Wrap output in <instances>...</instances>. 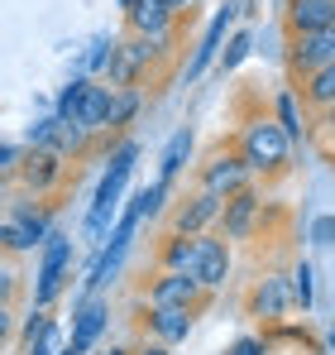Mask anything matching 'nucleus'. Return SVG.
Wrapping results in <instances>:
<instances>
[{
    "instance_id": "f257e3e1",
    "label": "nucleus",
    "mask_w": 335,
    "mask_h": 355,
    "mask_svg": "<svg viewBox=\"0 0 335 355\" xmlns=\"http://www.w3.org/2000/svg\"><path fill=\"white\" fill-rule=\"evenodd\" d=\"M287 135H282L273 120H254V125H244V139H239V159H244V168L249 173H273L287 164Z\"/></svg>"
},
{
    "instance_id": "f03ea898",
    "label": "nucleus",
    "mask_w": 335,
    "mask_h": 355,
    "mask_svg": "<svg viewBox=\"0 0 335 355\" xmlns=\"http://www.w3.org/2000/svg\"><path fill=\"white\" fill-rule=\"evenodd\" d=\"M134 159H139V149H134V144H120V154L111 159V168H106L101 187H96L91 216H87V231H91V236H101V231H106V221L115 216V207H120V192H125L129 173H134Z\"/></svg>"
},
{
    "instance_id": "7ed1b4c3",
    "label": "nucleus",
    "mask_w": 335,
    "mask_h": 355,
    "mask_svg": "<svg viewBox=\"0 0 335 355\" xmlns=\"http://www.w3.org/2000/svg\"><path fill=\"white\" fill-rule=\"evenodd\" d=\"M259 211H264V197L254 192V187H239V192H230L221 197V226H225V245L230 240H244L254 226H259Z\"/></svg>"
},
{
    "instance_id": "20e7f679",
    "label": "nucleus",
    "mask_w": 335,
    "mask_h": 355,
    "mask_svg": "<svg viewBox=\"0 0 335 355\" xmlns=\"http://www.w3.org/2000/svg\"><path fill=\"white\" fill-rule=\"evenodd\" d=\"M197 288H221L230 279V245L221 236H197V264H192Z\"/></svg>"
},
{
    "instance_id": "39448f33",
    "label": "nucleus",
    "mask_w": 335,
    "mask_h": 355,
    "mask_svg": "<svg viewBox=\"0 0 335 355\" xmlns=\"http://www.w3.org/2000/svg\"><path fill=\"white\" fill-rule=\"evenodd\" d=\"M111 96H115L111 82H82L77 106H72V120H67V125H77L82 135L101 130V125H106V116H111Z\"/></svg>"
},
{
    "instance_id": "423d86ee",
    "label": "nucleus",
    "mask_w": 335,
    "mask_h": 355,
    "mask_svg": "<svg viewBox=\"0 0 335 355\" xmlns=\"http://www.w3.org/2000/svg\"><path fill=\"white\" fill-rule=\"evenodd\" d=\"M106 322H111V307H106L101 297L82 302V312H77V322H72V336H67L62 355H91V346H96L101 331H106Z\"/></svg>"
},
{
    "instance_id": "0eeeda50",
    "label": "nucleus",
    "mask_w": 335,
    "mask_h": 355,
    "mask_svg": "<svg viewBox=\"0 0 335 355\" xmlns=\"http://www.w3.org/2000/svg\"><path fill=\"white\" fill-rule=\"evenodd\" d=\"M44 245H48V250H44V269H39V288H34L39 307H48V302L62 293V279H67V259H72V245H67V236H48Z\"/></svg>"
},
{
    "instance_id": "6e6552de",
    "label": "nucleus",
    "mask_w": 335,
    "mask_h": 355,
    "mask_svg": "<svg viewBox=\"0 0 335 355\" xmlns=\"http://www.w3.org/2000/svg\"><path fill=\"white\" fill-rule=\"evenodd\" d=\"M239 187H249V168H244L239 154H216V159L201 168V192L230 197V192H239Z\"/></svg>"
},
{
    "instance_id": "1a4fd4ad",
    "label": "nucleus",
    "mask_w": 335,
    "mask_h": 355,
    "mask_svg": "<svg viewBox=\"0 0 335 355\" xmlns=\"http://www.w3.org/2000/svg\"><path fill=\"white\" fill-rule=\"evenodd\" d=\"M125 10H129V24H134L139 39H154V44H163V39H168V29H172V10H168L163 0H125Z\"/></svg>"
},
{
    "instance_id": "9d476101",
    "label": "nucleus",
    "mask_w": 335,
    "mask_h": 355,
    "mask_svg": "<svg viewBox=\"0 0 335 355\" xmlns=\"http://www.w3.org/2000/svg\"><path fill=\"white\" fill-rule=\"evenodd\" d=\"M197 297H201V288H197L192 274H172L168 269L149 288V307H197Z\"/></svg>"
},
{
    "instance_id": "9b49d317",
    "label": "nucleus",
    "mask_w": 335,
    "mask_h": 355,
    "mask_svg": "<svg viewBox=\"0 0 335 355\" xmlns=\"http://www.w3.org/2000/svg\"><path fill=\"white\" fill-rule=\"evenodd\" d=\"M216 216H221V197H216V192H197V197L177 211L172 226H177V236H206V226H211Z\"/></svg>"
},
{
    "instance_id": "f8f14e48",
    "label": "nucleus",
    "mask_w": 335,
    "mask_h": 355,
    "mask_svg": "<svg viewBox=\"0 0 335 355\" xmlns=\"http://www.w3.org/2000/svg\"><path fill=\"white\" fill-rule=\"evenodd\" d=\"M331 58H335V34L331 29H321V34H297L292 62H297L302 72H321V67H331Z\"/></svg>"
},
{
    "instance_id": "ddd939ff",
    "label": "nucleus",
    "mask_w": 335,
    "mask_h": 355,
    "mask_svg": "<svg viewBox=\"0 0 335 355\" xmlns=\"http://www.w3.org/2000/svg\"><path fill=\"white\" fill-rule=\"evenodd\" d=\"M249 307H254V317L278 322L282 312L292 307V302H287V279H282V274H264L259 288H254V297H249Z\"/></svg>"
},
{
    "instance_id": "4468645a",
    "label": "nucleus",
    "mask_w": 335,
    "mask_h": 355,
    "mask_svg": "<svg viewBox=\"0 0 335 355\" xmlns=\"http://www.w3.org/2000/svg\"><path fill=\"white\" fill-rule=\"evenodd\" d=\"M149 327H154L159 346L187 341V331H192V307H149Z\"/></svg>"
},
{
    "instance_id": "2eb2a0df",
    "label": "nucleus",
    "mask_w": 335,
    "mask_h": 355,
    "mask_svg": "<svg viewBox=\"0 0 335 355\" xmlns=\"http://www.w3.org/2000/svg\"><path fill=\"white\" fill-rule=\"evenodd\" d=\"M48 236L53 231H48L44 216H19V221H5L0 226V245H10V250H34V245H44Z\"/></svg>"
},
{
    "instance_id": "dca6fc26",
    "label": "nucleus",
    "mask_w": 335,
    "mask_h": 355,
    "mask_svg": "<svg viewBox=\"0 0 335 355\" xmlns=\"http://www.w3.org/2000/svg\"><path fill=\"white\" fill-rule=\"evenodd\" d=\"M335 24V0H292V29L297 34H321Z\"/></svg>"
},
{
    "instance_id": "f3484780",
    "label": "nucleus",
    "mask_w": 335,
    "mask_h": 355,
    "mask_svg": "<svg viewBox=\"0 0 335 355\" xmlns=\"http://www.w3.org/2000/svg\"><path fill=\"white\" fill-rule=\"evenodd\" d=\"M235 15H239V5H225L221 15L211 19V29H206V39H201V49H197V58L187 62V77H201V72H206V62H211V53L221 49V39H225V29L235 24Z\"/></svg>"
},
{
    "instance_id": "a211bd4d",
    "label": "nucleus",
    "mask_w": 335,
    "mask_h": 355,
    "mask_svg": "<svg viewBox=\"0 0 335 355\" xmlns=\"http://www.w3.org/2000/svg\"><path fill=\"white\" fill-rule=\"evenodd\" d=\"M57 178H62V159L48 154V149H34L29 159H24V182L34 187V192H48L57 187Z\"/></svg>"
},
{
    "instance_id": "6ab92c4d",
    "label": "nucleus",
    "mask_w": 335,
    "mask_h": 355,
    "mask_svg": "<svg viewBox=\"0 0 335 355\" xmlns=\"http://www.w3.org/2000/svg\"><path fill=\"white\" fill-rule=\"evenodd\" d=\"M187 154H192V130H177V135L168 139V149H163V164H159V182H172V178L182 173Z\"/></svg>"
},
{
    "instance_id": "aec40b11",
    "label": "nucleus",
    "mask_w": 335,
    "mask_h": 355,
    "mask_svg": "<svg viewBox=\"0 0 335 355\" xmlns=\"http://www.w3.org/2000/svg\"><path fill=\"white\" fill-rule=\"evenodd\" d=\"M163 264L172 274H192V264H197V236H172L163 250Z\"/></svg>"
},
{
    "instance_id": "412c9836",
    "label": "nucleus",
    "mask_w": 335,
    "mask_h": 355,
    "mask_svg": "<svg viewBox=\"0 0 335 355\" xmlns=\"http://www.w3.org/2000/svg\"><path fill=\"white\" fill-rule=\"evenodd\" d=\"M302 96H307L311 106H331V101H335V67H321V72H311Z\"/></svg>"
},
{
    "instance_id": "4be33fe9",
    "label": "nucleus",
    "mask_w": 335,
    "mask_h": 355,
    "mask_svg": "<svg viewBox=\"0 0 335 355\" xmlns=\"http://www.w3.org/2000/svg\"><path fill=\"white\" fill-rule=\"evenodd\" d=\"M292 284H287V302H297L302 312L311 307V264L302 259V264H292V274H287Z\"/></svg>"
},
{
    "instance_id": "5701e85b",
    "label": "nucleus",
    "mask_w": 335,
    "mask_h": 355,
    "mask_svg": "<svg viewBox=\"0 0 335 355\" xmlns=\"http://www.w3.org/2000/svg\"><path fill=\"white\" fill-rule=\"evenodd\" d=\"M273 125L287 135V144L302 139V116H297V96H292V92H282V96H278V120H273Z\"/></svg>"
},
{
    "instance_id": "b1692460",
    "label": "nucleus",
    "mask_w": 335,
    "mask_h": 355,
    "mask_svg": "<svg viewBox=\"0 0 335 355\" xmlns=\"http://www.w3.org/2000/svg\"><path fill=\"white\" fill-rule=\"evenodd\" d=\"M134 106H139V101H134L129 92H125V96L115 92V96H111V116H106V125H125V120L134 116Z\"/></svg>"
},
{
    "instance_id": "393cba45",
    "label": "nucleus",
    "mask_w": 335,
    "mask_h": 355,
    "mask_svg": "<svg viewBox=\"0 0 335 355\" xmlns=\"http://www.w3.org/2000/svg\"><path fill=\"white\" fill-rule=\"evenodd\" d=\"M53 351H57V331H53V322H48V327L29 341V355H53Z\"/></svg>"
},
{
    "instance_id": "a878e982",
    "label": "nucleus",
    "mask_w": 335,
    "mask_h": 355,
    "mask_svg": "<svg viewBox=\"0 0 335 355\" xmlns=\"http://www.w3.org/2000/svg\"><path fill=\"white\" fill-rule=\"evenodd\" d=\"M225 355H269V346H264L259 336H239V341H235Z\"/></svg>"
},
{
    "instance_id": "bb28decb",
    "label": "nucleus",
    "mask_w": 335,
    "mask_h": 355,
    "mask_svg": "<svg viewBox=\"0 0 335 355\" xmlns=\"http://www.w3.org/2000/svg\"><path fill=\"white\" fill-rule=\"evenodd\" d=\"M244 53H249V34H235V39H230V53H225V72H230L235 62H244Z\"/></svg>"
},
{
    "instance_id": "cd10ccee",
    "label": "nucleus",
    "mask_w": 335,
    "mask_h": 355,
    "mask_svg": "<svg viewBox=\"0 0 335 355\" xmlns=\"http://www.w3.org/2000/svg\"><path fill=\"white\" fill-rule=\"evenodd\" d=\"M15 293V274H10V269H5V264H0V302H5V297Z\"/></svg>"
},
{
    "instance_id": "c85d7f7f",
    "label": "nucleus",
    "mask_w": 335,
    "mask_h": 355,
    "mask_svg": "<svg viewBox=\"0 0 335 355\" xmlns=\"http://www.w3.org/2000/svg\"><path fill=\"white\" fill-rule=\"evenodd\" d=\"M15 159H19V154H15L10 144H0V173H5V168H15Z\"/></svg>"
},
{
    "instance_id": "c756f323",
    "label": "nucleus",
    "mask_w": 335,
    "mask_h": 355,
    "mask_svg": "<svg viewBox=\"0 0 335 355\" xmlns=\"http://www.w3.org/2000/svg\"><path fill=\"white\" fill-rule=\"evenodd\" d=\"M5 331H10V307L0 302V341H5Z\"/></svg>"
},
{
    "instance_id": "7c9ffc66",
    "label": "nucleus",
    "mask_w": 335,
    "mask_h": 355,
    "mask_svg": "<svg viewBox=\"0 0 335 355\" xmlns=\"http://www.w3.org/2000/svg\"><path fill=\"white\" fill-rule=\"evenodd\" d=\"M134 355H172L168 346H144V351H134Z\"/></svg>"
},
{
    "instance_id": "2f4dec72",
    "label": "nucleus",
    "mask_w": 335,
    "mask_h": 355,
    "mask_svg": "<svg viewBox=\"0 0 335 355\" xmlns=\"http://www.w3.org/2000/svg\"><path fill=\"white\" fill-rule=\"evenodd\" d=\"M168 10H172V15H177V10H182V5H192V0H163Z\"/></svg>"
},
{
    "instance_id": "473e14b6",
    "label": "nucleus",
    "mask_w": 335,
    "mask_h": 355,
    "mask_svg": "<svg viewBox=\"0 0 335 355\" xmlns=\"http://www.w3.org/2000/svg\"><path fill=\"white\" fill-rule=\"evenodd\" d=\"M96 355H129V351H120V346H111V351H96Z\"/></svg>"
}]
</instances>
